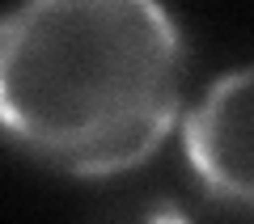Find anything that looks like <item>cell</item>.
Masks as SVG:
<instances>
[{
    "instance_id": "6da1fadb",
    "label": "cell",
    "mask_w": 254,
    "mask_h": 224,
    "mask_svg": "<svg viewBox=\"0 0 254 224\" xmlns=\"http://www.w3.org/2000/svg\"><path fill=\"white\" fill-rule=\"evenodd\" d=\"M187 43L153 0H34L0 13V135L72 178L144 165L182 123Z\"/></svg>"
},
{
    "instance_id": "7a4b0ae2",
    "label": "cell",
    "mask_w": 254,
    "mask_h": 224,
    "mask_svg": "<svg viewBox=\"0 0 254 224\" xmlns=\"http://www.w3.org/2000/svg\"><path fill=\"white\" fill-rule=\"evenodd\" d=\"M182 153L203 195L254 220V59L199 93L182 118Z\"/></svg>"
},
{
    "instance_id": "3957f363",
    "label": "cell",
    "mask_w": 254,
    "mask_h": 224,
    "mask_svg": "<svg viewBox=\"0 0 254 224\" xmlns=\"http://www.w3.org/2000/svg\"><path fill=\"white\" fill-rule=\"evenodd\" d=\"M85 224H199L195 212L178 195L165 190H131V195L106 199L98 212L85 216Z\"/></svg>"
}]
</instances>
